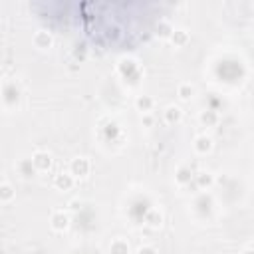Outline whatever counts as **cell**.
Instances as JSON below:
<instances>
[{
  "label": "cell",
  "instance_id": "1",
  "mask_svg": "<svg viewBox=\"0 0 254 254\" xmlns=\"http://www.w3.org/2000/svg\"><path fill=\"white\" fill-rule=\"evenodd\" d=\"M69 173H71L75 179L87 177V175L91 173V163H89V159H87V157H75V159H71V163H69Z\"/></svg>",
  "mask_w": 254,
  "mask_h": 254
},
{
  "label": "cell",
  "instance_id": "2",
  "mask_svg": "<svg viewBox=\"0 0 254 254\" xmlns=\"http://www.w3.org/2000/svg\"><path fill=\"white\" fill-rule=\"evenodd\" d=\"M50 226H52L54 230H58V232H64V230L69 226V214H67L65 210H56V212H52V216H50Z\"/></svg>",
  "mask_w": 254,
  "mask_h": 254
},
{
  "label": "cell",
  "instance_id": "3",
  "mask_svg": "<svg viewBox=\"0 0 254 254\" xmlns=\"http://www.w3.org/2000/svg\"><path fill=\"white\" fill-rule=\"evenodd\" d=\"M32 163L38 171H48L52 167V155L48 151H36L32 155Z\"/></svg>",
  "mask_w": 254,
  "mask_h": 254
},
{
  "label": "cell",
  "instance_id": "4",
  "mask_svg": "<svg viewBox=\"0 0 254 254\" xmlns=\"http://www.w3.org/2000/svg\"><path fill=\"white\" fill-rule=\"evenodd\" d=\"M75 185V177L71 173H58L54 177V187L58 190H69Z\"/></svg>",
  "mask_w": 254,
  "mask_h": 254
},
{
  "label": "cell",
  "instance_id": "5",
  "mask_svg": "<svg viewBox=\"0 0 254 254\" xmlns=\"http://www.w3.org/2000/svg\"><path fill=\"white\" fill-rule=\"evenodd\" d=\"M32 42L36 48H50L54 44V38L48 30H36L34 36H32Z\"/></svg>",
  "mask_w": 254,
  "mask_h": 254
},
{
  "label": "cell",
  "instance_id": "6",
  "mask_svg": "<svg viewBox=\"0 0 254 254\" xmlns=\"http://www.w3.org/2000/svg\"><path fill=\"white\" fill-rule=\"evenodd\" d=\"M212 137H208V135H198L196 139H194V143H192V147H194V151L198 153V155H206V153H210L212 151Z\"/></svg>",
  "mask_w": 254,
  "mask_h": 254
},
{
  "label": "cell",
  "instance_id": "7",
  "mask_svg": "<svg viewBox=\"0 0 254 254\" xmlns=\"http://www.w3.org/2000/svg\"><path fill=\"white\" fill-rule=\"evenodd\" d=\"M163 117H165V121L169 125H175V123H179L183 119V109L179 105H167L165 111H163Z\"/></svg>",
  "mask_w": 254,
  "mask_h": 254
},
{
  "label": "cell",
  "instance_id": "8",
  "mask_svg": "<svg viewBox=\"0 0 254 254\" xmlns=\"http://www.w3.org/2000/svg\"><path fill=\"white\" fill-rule=\"evenodd\" d=\"M14 198H16V189L12 187V183L2 181L0 183V202L2 204H10Z\"/></svg>",
  "mask_w": 254,
  "mask_h": 254
},
{
  "label": "cell",
  "instance_id": "9",
  "mask_svg": "<svg viewBox=\"0 0 254 254\" xmlns=\"http://www.w3.org/2000/svg\"><path fill=\"white\" fill-rule=\"evenodd\" d=\"M135 107L141 111V113H151L153 107H155V99L151 95H139L135 99Z\"/></svg>",
  "mask_w": 254,
  "mask_h": 254
},
{
  "label": "cell",
  "instance_id": "10",
  "mask_svg": "<svg viewBox=\"0 0 254 254\" xmlns=\"http://www.w3.org/2000/svg\"><path fill=\"white\" fill-rule=\"evenodd\" d=\"M192 179H194V173L190 171V167H179L175 173V181L179 185H190Z\"/></svg>",
  "mask_w": 254,
  "mask_h": 254
},
{
  "label": "cell",
  "instance_id": "11",
  "mask_svg": "<svg viewBox=\"0 0 254 254\" xmlns=\"http://www.w3.org/2000/svg\"><path fill=\"white\" fill-rule=\"evenodd\" d=\"M218 113L214 111V109H204L202 113H200V123L204 125V127H214L216 123H218Z\"/></svg>",
  "mask_w": 254,
  "mask_h": 254
},
{
  "label": "cell",
  "instance_id": "12",
  "mask_svg": "<svg viewBox=\"0 0 254 254\" xmlns=\"http://www.w3.org/2000/svg\"><path fill=\"white\" fill-rule=\"evenodd\" d=\"M109 252L111 254H129V242L125 238H115L109 244Z\"/></svg>",
  "mask_w": 254,
  "mask_h": 254
},
{
  "label": "cell",
  "instance_id": "13",
  "mask_svg": "<svg viewBox=\"0 0 254 254\" xmlns=\"http://www.w3.org/2000/svg\"><path fill=\"white\" fill-rule=\"evenodd\" d=\"M145 222L151 226V228H159L163 224V214L157 210V208H151L147 214H145Z\"/></svg>",
  "mask_w": 254,
  "mask_h": 254
},
{
  "label": "cell",
  "instance_id": "14",
  "mask_svg": "<svg viewBox=\"0 0 254 254\" xmlns=\"http://www.w3.org/2000/svg\"><path fill=\"white\" fill-rule=\"evenodd\" d=\"M171 42L175 46H185L189 42V32L185 28H175L173 34H171Z\"/></svg>",
  "mask_w": 254,
  "mask_h": 254
},
{
  "label": "cell",
  "instance_id": "15",
  "mask_svg": "<svg viewBox=\"0 0 254 254\" xmlns=\"http://www.w3.org/2000/svg\"><path fill=\"white\" fill-rule=\"evenodd\" d=\"M177 95H179V99H181V101H189V99L194 95V87H192L189 81L179 83V87H177Z\"/></svg>",
  "mask_w": 254,
  "mask_h": 254
},
{
  "label": "cell",
  "instance_id": "16",
  "mask_svg": "<svg viewBox=\"0 0 254 254\" xmlns=\"http://www.w3.org/2000/svg\"><path fill=\"white\" fill-rule=\"evenodd\" d=\"M18 171H20V175H22V177H34L38 169L34 167L32 159H24V161H20V163H18Z\"/></svg>",
  "mask_w": 254,
  "mask_h": 254
},
{
  "label": "cell",
  "instance_id": "17",
  "mask_svg": "<svg viewBox=\"0 0 254 254\" xmlns=\"http://www.w3.org/2000/svg\"><path fill=\"white\" fill-rule=\"evenodd\" d=\"M117 69H119L123 75H129L133 69H137V64H135V60H131V58H123V60H119Z\"/></svg>",
  "mask_w": 254,
  "mask_h": 254
},
{
  "label": "cell",
  "instance_id": "18",
  "mask_svg": "<svg viewBox=\"0 0 254 254\" xmlns=\"http://www.w3.org/2000/svg\"><path fill=\"white\" fill-rule=\"evenodd\" d=\"M194 181H196V185L200 189H204V187H210L212 185V175L208 171H202V173H196L194 175Z\"/></svg>",
  "mask_w": 254,
  "mask_h": 254
},
{
  "label": "cell",
  "instance_id": "19",
  "mask_svg": "<svg viewBox=\"0 0 254 254\" xmlns=\"http://www.w3.org/2000/svg\"><path fill=\"white\" fill-rule=\"evenodd\" d=\"M173 30H175V28H173L167 20H161V22L157 24V34H159V36H163V38H171Z\"/></svg>",
  "mask_w": 254,
  "mask_h": 254
},
{
  "label": "cell",
  "instance_id": "20",
  "mask_svg": "<svg viewBox=\"0 0 254 254\" xmlns=\"http://www.w3.org/2000/svg\"><path fill=\"white\" fill-rule=\"evenodd\" d=\"M137 254H159V252H157V248H155V246H149V244H145V246H139Z\"/></svg>",
  "mask_w": 254,
  "mask_h": 254
},
{
  "label": "cell",
  "instance_id": "21",
  "mask_svg": "<svg viewBox=\"0 0 254 254\" xmlns=\"http://www.w3.org/2000/svg\"><path fill=\"white\" fill-rule=\"evenodd\" d=\"M69 210H79L81 208V200H77V198H73V200H69Z\"/></svg>",
  "mask_w": 254,
  "mask_h": 254
},
{
  "label": "cell",
  "instance_id": "22",
  "mask_svg": "<svg viewBox=\"0 0 254 254\" xmlns=\"http://www.w3.org/2000/svg\"><path fill=\"white\" fill-rule=\"evenodd\" d=\"M141 121H143L145 125H153V115H151V113H143Z\"/></svg>",
  "mask_w": 254,
  "mask_h": 254
},
{
  "label": "cell",
  "instance_id": "23",
  "mask_svg": "<svg viewBox=\"0 0 254 254\" xmlns=\"http://www.w3.org/2000/svg\"><path fill=\"white\" fill-rule=\"evenodd\" d=\"M240 254H254V248H246V250H242Z\"/></svg>",
  "mask_w": 254,
  "mask_h": 254
}]
</instances>
